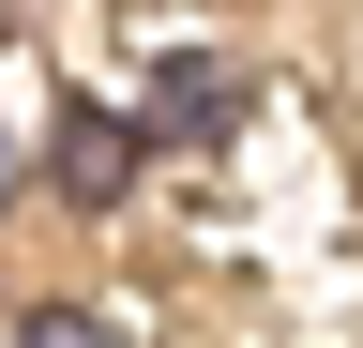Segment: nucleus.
I'll list each match as a JSON object with an SVG mask.
<instances>
[{"instance_id":"1","label":"nucleus","mask_w":363,"mask_h":348,"mask_svg":"<svg viewBox=\"0 0 363 348\" xmlns=\"http://www.w3.org/2000/svg\"><path fill=\"white\" fill-rule=\"evenodd\" d=\"M121 182H136V121H121V106H61V197L106 212Z\"/></svg>"},{"instance_id":"2","label":"nucleus","mask_w":363,"mask_h":348,"mask_svg":"<svg viewBox=\"0 0 363 348\" xmlns=\"http://www.w3.org/2000/svg\"><path fill=\"white\" fill-rule=\"evenodd\" d=\"M227 106H242V76H212V61H197V76H167V91H152V121H167V137H182V121H227Z\"/></svg>"},{"instance_id":"3","label":"nucleus","mask_w":363,"mask_h":348,"mask_svg":"<svg viewBox=\"0 0 363 348\" xmlns=\"http://www.w3.org/2000/svg\"><path fill=\"white\" fill-rule=\"evenodd\" d=\"M16 348H121V333L91 318V303H45V318H16Z\"/></svg>"}]
</instances>
